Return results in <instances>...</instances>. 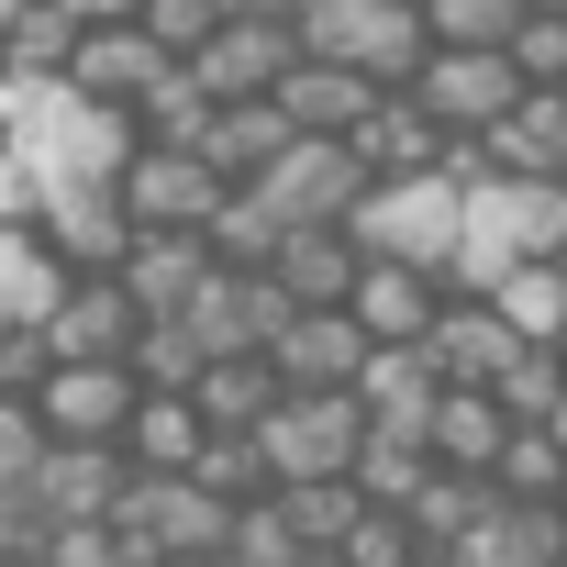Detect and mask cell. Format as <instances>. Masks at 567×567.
<instances>
[{
	"label": "cell",
	"instance_id": "39",
	"mask_svg": "<svg viewBox=\"0 0 567 567\" xmlns=\"http://www.w3.org/2000/svg\"><path fill=\"white\" fill-rule=\"evenodd\" d=\"M423 23H434V45H512L523 34V0H423Z\"/></svg>",
	"mask_w": 567,
	"mask_h": 567
},
{
	"label": "cell",
	"instance_id": "41",
	"mask_svg": "<svg viewBox=\"0 0 567 567\" xmlns=\"http://www.w3.org/2000/svg\"><path fill=\"white\" fill-rule=\"evenodd\" d=\"M45 456H56L45 401H0V489H34V478H45Z\"/></svg>",
	"mask_w": 567,
	"mask_h": 567
},
{
	"label": "cell",
	"instance_id": "47",
	"mask_svg": "<svg viewBox=\"0 0 567 567\" xmlns=\"http://www.w3.org/2000/svg\"><path fill=\"white\" fill-rule=\"evenodd\" d=\"M45 567H145V556L123 545V523H56V545H45Z\"/></svg>",
	"mask_w": 567,
	"mask_h": 567
},
{
	"label": "cell",
	"instance_id": "3",
	"mask_svg": "<svg viewBox=\"0 0 567 567\" xmlns=\"http://www.w3.org/2000/svg\"><path fill=\"white\" fill-rule=\"evenodd\" d=\"M256 200L290 223V234H312V223H368V200H379V178H368V156L357 145H323V134H301L290 156H278L267 178H256Z\"/></svg>",
	"mask_w": 567,
	"mask_h": 567
},
{
	"label": "cell",
	"instance_id": "26",
	"mask_svg": "<svg viewBox=\"0 0 567 567\" xmlns=\"http://www.w3.org/2000/svg\"><path fill=\"white\" fill-rule=\"evenodd\" d=\"M123 456H134L145 478H189V467L212 456V423H200V401H178V390H145V412H134Z\"/></svg>",
	"mask_w": 567,
	"mask_h": 567
},
{
	"label": "cell",
	"instance_id": "58",
	"mask_svg": "<svg viewBox=\"0 0 567 567\" xmlns=\"http://www.w3.org/2000/svg\"><path fill=\"white\" fill-rule=\"evenodd\" d=\"M556 267H567V256H556Z\"/></svg>",
	"mask_w": 567,
	"mask_h": 567
},
{
	"label": "cell",
	"instance_id": "52",
	"mask_svg": "<svg viewBox=\"0 0 567 567\" xmlns=\"http://www.w3.org/2000/svg\"><path fill=\"white\" fill-rule=\"evenodd\" d=\"M523 12H567V0H523Z\"/></svg>",
	"mask_w": 567,
	"mask_h": 567
},
{
	"label": "cell",
	"instance_id": "10",
	"mask_svg": "<svg viewBox=\"0 0 567 567\" xmlns=\"http://www.w3.org/2000/svg\"><path fill=\"white\" fill-rule=\"evenodd\" d=\"M445 278L434 267H412V256H368V278H357V323H368V346H434V323H445Z\"/></svg>",
	"mask_w": 567,
	"mask_h": 567
},
{
	"label": "cell",
	"instance_id": "35",
	"mask_svg": "<svg viewBox=\"0 0 567 567\" xmlns=\"http://www.w3.org/2000/svg\"><path fill=\"white\" fill-rule=\"evenodd\" d=\"M489 512H501V489H489V478H456V467H434V489L412 501V534H423V545H467Z\"/></svg>",
	"mask_w": 567,
	"mask_h": 567
},
{
	"label": "cell",
	"instance_id": "38",
	"mask_svg": "<svg viewBox=\"0 0 567 567\" xmlns=\"http://www.w3.org/2000/svg\"><path fill=\"white\" fill-rule=\"evenodd\" d=\"M134 379H145V390H178V401H189V390L212 379V346H200L189 323H145V346H134Z\"/></svg>",
	"mask_w": 567,
	"mask_h": 567
},
{
	"label": "cell",
	"instance_id": "31",
	"mask_svg": "<svg viewBox=\"0 0 567 567\" xmlns=\"http://www.w3.org/2000/svg\"><path fill=\"white\" fill-rule=\"evenodd\" d=\"M212 112H223V90L200 79V68H167L145 101H134V123H145V145H200L212 134Z\"/></svg>",
	"mask_w": 567,
	"mask_h": 567
},
{
	"label": "cell",
	"instance_id": "19",
	"mask_svg": "<svg viewBox=\"0 0 567 567\" xmlns=\"http://www.w3.org/2000/svg\"><path fill=\"white\" fill-rule=\"evenodd\" d=\"M512 357H523V334H512L501 301H445V323H434V368H445V390H501Z\"/></svg>",
	"mask_w": 567,
	"mask_h": 567
},
{
	"label": "cell",
	"instance_id": "57",
	"mask_svg": "<svg viewBox=\"0 0 567 567\" xmlns=\"http://www.w3.org/2000/svg\"><path fill=\"white\" fill-rule=\"evenodd\" d=\"M556 512H567V501H556Z\"/></svg>",
	"mask_w": 567,
	"mask_h": 567
},
{
	"label": "cell",
	"instance_id": "14",
	"mask_svg": "<svg viewBox=\"0 0 567 567\" xmlns=\"http://www.w3.org/2000/svg\"><path fill=\"white\" fill-rule=\"evenodd\" d=\"M290 68H301V34H290V23H256V12H234V23L212 34V56H200V79H212L223 101H278Z\"/></svg>",
	"mask_w": 567,
	"mask_h": 567
},
{
	"label": "cell",
	"instance_id": "12",
	"mask_svg": "<svg viewBox=\"0 0 567 567\" xmlns=\"http://www.w3.org/2000/svg\"><path fill=\"white\" fill-rule=\"evenodd\" d=\"M267 278H278L301 312H346L357 278H368V234H357V223H312V234H290V245L267 256Z\"/></svg>",
	"mask_w": 567,
	"mask_h": 567
},
{
	"label": "cell",
	"instance_id": "49",
	"mask_svg": "<svg viewBox=\"0 0 567 567\" xmlns=\"http://www.w3.org/2000/svg\"><path fill=\"white\" fill-rule=\"evenodd\" d=\"M79 23H145V0H79Z\"/></svg>",
	"mask_w": 567,
	"mask_h": 567
},
{
	"label": "cell",
	"instance_id": "36",
	"mask_svg": "<svg viewBox=\"0 0 567 567\" xmlns=\"http://www.w3.org/2000/svg\"><path fill=\"white\" fill-rule=\"evenodd\" d=\"M368 23H379V0H301V56L312 68H357V45H368Z\"/></svg>",
	"mask_w": 567,
	"mask_h": 567
},
{
	"label": "cell",
	"instance_id": "29",
	"mask_svg": "<svg viewBox=\"0 0 567 567\" xmlns=\"http://www.w3.org/2000/svg\"><path fill=\"white\" fill-rule=\"evenodd\" d=\"M79 45H90V23H79V0H34V12L0 34V56H12V79H68L79 68Z\"/></svg>",
	"mask_w": 567,
	"mask_h": 567
},
{
	"label": "cell",
	"instance_id": "4",
	"mask_svg": "<svg viewBox=\"0 0 567 567\" xmlns=\"http://www.w3.org/2000/svg\"><path fill=\"white\" fill-rule=\"evenodd\" d=\"M357 234H368V256H412V267L445 278V267L467 256V189H456L445 167H434V178H390Z\"/></svg>",
	"mask_w": 567,
	"mask_h": 567
},
{
	"label": "cell",
	"instance_id": "25",
	"mask_svg": "<svg viewBox=\"0 0 567 567\" xmlns=\"http://www.w3.org/2000/svg\"><path fill=\"white\" fill-rule=\"evenodd\" d=\"M357 401H368V423H423V434H434V401H445L434 346H379L368 379H357Z\"/></svg>",
	"mask_w": 567,
	"mask_h": 567
},
{
	"label": "cell",
	"instance_id": "7",
	"mask_svg": "<svg viewBox=\"0 0 567 567\" xmlns=\"http://www.w3.org/2000/svg\"><path fill=\"white\" fill-rule=\"evenodd\" d=\"M34 234H45V256H56L68 278H123V256L145 245V223H134V212H123V189H101V178L56 189V212H45Z\"/></svg>",
	"mask_w": 567,
	"mask_h": 567
},
{
	"label": "cell",
	"instance_id": "48",
	"mask_svg": "<svg viewBox=\"0 0 567 567\" xmlns=\"http://www.w3.org/2000/svg\"><path fill=\"white\" fill-rule=\"evenodd\" d=\"M45 545H56L45 501H34V489H0V567H23V556H45Z\"/></svg>",
	"mask_w": 567,
	"mask_h": 567
},
{
	"label": "cell",
	"instance_id": "5",
	"mask_svg": "<svg viewBox=\"0 0 567 567\" xmlns=\"http://www.w3.org/2000/svg\"><path fill=\"white\" fill-rule=\"evenodd\" d=\"M223 200H234V178H223L200 145H145V156L123 167V212H134L145 234H212Z\"/></svg>",
	"mask_w": 567,
	"mask_h": 567
},
{
	"label": "cell",
	"instance_id": "23",
	"mask_svg": "<svg viewBox=\"0 0 567 567\" xmlns=\"http://www.w3.org/2000/svg\"><path fill=\"white\" fill-rule=\"evenodd\" d=\"M423 489H434V434H423V423H368L357 501H368V512H412Z\"/></svg>",
	"mask_w": 567,
	"mask_h": 567
},
{
	"label": "cell",
	"instance_id": "56",
	"mask_svg": "<svg viewBox=\"0 0 567 567\" xmlns=\"http://www.w3.org/2000/svg\"><path fill=\"white\" fill-rule=\"evenodd\" d=\"M23 567H45V556H23Z\"/></svg>",
	"mask_w": 567,
	"mask_h": 567
},
{
	"label": "cell",
	"instance_id": "32",
	"mask_svg": "<svg viewBox=\"0 0 567 567\" xmlns=\"http://www.w3.org/2000/svg\"><path fill=\"white\" fill-rule=\"evenodd\" d=\"M489 301L512 312V334H523V346H567V267H556V256L512 267V278H501Z\"/></svg>",
	"mask_w": 567,
	"mask_h": 567
},
{
	"label": "cell",
	"instance_id": "46",
	"mask_svg": "<svg viewBox=\"0 0 567 567\" xmlns=\"http://www.w3.org/2000/svg\"><path fill=\"white\" fill-rule=\"evenodd\" d=\"M512 68H523L534 90H567V12H523V34H512Z\"/></svg>",
	"mask_w": 567,
	"mask_h": 567
},
{
	"label": "cell",
	"instance_id": "17",
	"mask_svg": "<svg viewBox=\"0 0 567 567\" xmlns=\"http://www.w3.org/2000/svg\"><path fill=\"white\" fill-rule=\"evenodd\" d=\"M445 145H456V134L423 112V90H379V112L357 123V156H368V178H379V189H390V178H434V167H445Z\"/></svg>",
	"mask_w": 567,
	"mask_h": 567
},
{
	"label": "cell",
	"instance_id": "44",
	"mask_svg": "<svg viewBox=\"0 0 567 567\" xmlns=\"http://www.w3.org/2000/svg\"><path fill=\"white\" fill-rule=\"evenodd\" d=\"M334 567H423V534H412V512H357V534L334 545Z\"/></svg>",
	"mask_w": 567,
	"mask_h": 567
},
{
	"label": "cell",
	"instance_id": "20",
	"mask_svg": "<svg viewBox=\"0 0 567 567\" xmlns=\"http://www.w3.org/2000/svg\"><path fill=\"white\" fill-rule=\"evenodd\" d=\"M278 112H290V134H323V145H357V123L379 112V79L368 68H290V90H278Z\"/></svg>",
	"mask_w": 567,
	"mask_h": 567
},
{
	"label": "cell",
	"instance_id": "22",
	"mask_svg": "<svg viewBox=\"0 0 567 567\" xmlns=\"http://www.w3.org/2000/svg\"><path fill=\"white\" fill-rule=\"evenodd\" d=\"M290 145H301V134H290V112H278V101H223V112H212V134H200V156H212L234 189H256Z\"/></svg>",
	"mask_w": 567,
	"mask_h": 567
},
{
	"label": "cell",
	"instance_id": "16",
	"mask_svg": "<svg viewBox=\"0 0 567 567\" xmlns=\"http://www.w3.org/2000/svg\"><path fill=\"white\" fill-rule=\"evenodd\" d=\"M178 56L145 34V23H90V45H79V68H68V90L79 101H112V112H134L156 79H167Z\"/></svg>",
	"mask_w": 567,
	"mask_h": 567
},
{
	"label": "cell",
	"instance_id": "33",
	"mask_svg": "<svg viewBox=\"0 0 567 567\" xmlns=\"http://www.w3.org/2000/svg\"><path fill=\"white\" fill-rule=\"evenodd\" d=\"M489 401H501L523 434H545V423L567 412V346H523V357L501 368V390H489Z\"/></svg>",
	"mask_w": 567,
	"mask_h": 567
},
{
	"label": "cell",
	"instance_id": "15",
	"mask_svg": "<svg viewBox=\"0 0 567 567\" xmlns=\"http://www.w3.org/2000/svg\"><path fill=\"white\" fill-rule=\"evenodd\" d=\"M368 357H379V346H368V323H357V312H301L290 334L267 346V368L290 379V390H357V379H368Z\"/></svg>",
	"mask_w": 567,
	"mask_h": 567
},
{
	"label": "cell",
	"instance_id": "55",
	"mask_svg": "<svg viewBox=\"0 0 567 567\" xmlns=\"http://www.w3.org/2000/svg\"><path fill=\"white\" fill-rule=\"evenodd\" d=\"M401 12H423V0H401Z\"/></svg>",
	"mask_w": 567,
	"mask_h": 567
},
{
	"label": "cell",
	"instance_id": "21",
	"mask_svg": "<svg viewBox=\"0 0 567 567\" xmlns=\"http://www.w3.org/2000/svg\"><path fill=\"white\" fill-rule=\"evenodd\" d=\"M512 434H523V423H512L489 390H445V401H434V467H456V478H501Z\"/></svg>",
	"mask_w": 567,
	"mask_h": 567
},
{
	"label": "cell",
	"instance_id": "53",
	"mask_svg": "<svg viewBox=\"0 0 567 567\" xmlns=\"http://www.w3.org/2000/svg\"><path fill=\"white\" fill-rule=\"evenodd\" d=\"M545 434H556V445H567V412H556V423H545Z\"/></svg>",
	"mask_w": 567,
	"mask_h": 567
},
{
	"label": "cell",
	"instance_id": "50",
	"mask_svg": "<svg viewBox=\"0 0 567 567\" xmlns=\"http://www.w3.org/2000/svg\"><path fill=\"white\" fill-rule=\"evenodd\" d=\"M234 12H256V23H301V0H234Z\"/></svg>",
	"mask_w": 567,
	"mask_h": 567
},
{
	"label": "cell",
	"instance_id": "18",
	"mask_svg": "<svg viewBox=\"0 0 567 567\" xmlns=\"http://www.w3.org/2000/svg\"><path fill=\"white\" fill-rule=\"evenodd\" d=\"M123 489H134V456H123V445H56V456H45V478H34L45 523H112V512H123Z\"/></svg>",
	"mask_w": 567,
	"mask_h": 567
},
{
	"label": "cell",
	"instance_id": "11",
	"mask_svg": "<svg viewBox=\"0 0 567 567\" xmlns=\"http://www.w3.org/2000/svg\"><path fill=\"white\" fill-rule=\"evenodd\" d=\"M212 278H223V245H212V234H145V245L123 256V290L145 301V323H189Z\"/></svg>",
	"mask_w": 567,
	"mask_h": 567
},
{
	"label": "cell",
	"instance_id": "42",
	"mask_svg": "<svg viewBox=\"0 0 567 567\" xmlns=\"http://www.w3.org/2000/svg\"><path fill=\"white\" fill-rule=\"evenodd\" d=\"M212 245H223V267H267L278 245H290V223H278L256 189H234V200H223V223H212Z\"/></svg>",
	"mask_w": 567,
	"mask_h": 567
},
{
	"label": "cell",
	"instance_id": "27",
	"mask_svg": "<svg viewBox=\"0 0 567 567\" xmlns=\"http://www.w3.org/2000/svg\"><path fill=\"white\" fill-rule=\"evenodd\" d=\"M189 401H200V423H212V434H267V412L290 401V379H278L267 357H212V379H200Z\"/></svg>",
	"mask_w": 567,
	"mask_h": 567
},
{
	"label": "cell",
	"instance_id": "43",
	"mask_svg": "<svg viewBox=\"0 0 567 567\" xmlns=\"http://www.w3.org/2000/svg\"><path fill=\"white\" fill-rule=\"evenodd\" d=\"M489 489H501V501H567V445H556V434H512V456H501Z\"/></svg>",
	"mask_w": 567,
	"mask_h": 567
},
{
	"label": "cell",
	"instance_id": "45",
	"mask_svg": "<svg viewBox=\"0 0 567 567\" xmlns=\"http://www.w3.org/2000/svg\"><path fill=\"white\" fill-rule=\"evenodd\" d=\"M56 379V334L45 323H0V401H45Z\"/></svg>",
	"mask_w": 567,
	"mask_h": 567
},
{
	"label": "cell",
	"instance_id": "28",
	"mask_svg": "<svg viewBox=\"0 0 567 567\" xmlns=\"http://www.w3.org/2000/svg\"><path fill=\"white\" fill-rule=\"evenodd\" d=\"M501 178H567V90H523V112L489 134Z\"/></svg>",
	"mask_w": 567,
	"mask_h": 567
},
{
	"label": "cell",
	"instance_id": "34",
	"mask_svg": "<svg viewBox=\"0 0 567 567\" xmlns=\"http://www.w3.org/2000/svg\"><path fill=\"white\" fill-rule=\"evenodd\" d=\"M189 478H200L223 512H256V501H278V467H267V445H256V434H212V456H200Z\"/></svg>",
	"mask_w": 567,
	"mask_h": 567
},
{
	"label": "cell",
	"instance_id": "1",
	"mask_svg": "<svg viewBox=\"0 0 567 567\" xmlns=\"http://www.w3.org/2000/svg\"><path fill=\"white\" fill-rule=\"evenodd\" d=\"M267 467H278V489H323V478H357V456H368V401L357 390H290L267 412Z\"/></svg>",
	"mask_w": 567,
	"mask_h": 567
},
{
	"label": "cell",
	"instance_id": "40",
	"mask_svg": "<svg viewBox=\"0 0 567 567\" xmlns=\"http://www.w3.org/2000/svg\"><path fill=\"white\" fill-rule=\"evenodd\" d=\"M223 23H234V0H145V34H156V45H167L178 68H200Z\"/></svg>",
	"mask_w": 567,
	"mask_h": 567
},
{
	"label": "cell",
	"instance_id": "9",
	"mask_svg": "<svg viewBox=\"0 0 567 567\" xmlns=\"http://www.w3.org/2000/svg\"><path fill=\"white\" fill-rule=\"evenodd\" d=\"M56 368H134L145 346V301L123 290V278H68V301H56Z\"/></svg>",
	"mask_w": 567,
	"mask_h": 567
},
{
	"label": "cell",
	"instance_id": "8",
	"mask_svg": "<svg viewBox=\"0 0 567 567\" xmlns=\"http://www.w3.org/2000/svg\"><path fill=\"white\" fill-rule=\"evenodd\" d=\"M290 323H301V301L278 290L267 267H223L212 290H200V312H189V334H200L212 357H267V346L290 334Z\"/></svg>",
	"mask_w": 567,
	"mask_h": 567
},
{
	"label": "cell",
	"instance_id": "24",
	"mask_svg": "<svg viewBox=\"0 0 567 567\" xmlns=\"http://www.w3.org/2000/svg\"><path fill=\"white\" fill-rule=\"evenodd\" d=\"M456 556H467V567H567V512H556V501H501Z\"/></svg>",
	"mask_w": 567,
	"mask_h": 567
},
{
	"label": "cell",
	"instance_id": "13",
	"mask_svg": "<svg viewBox=\"0 0 567 567\" xmlns=\"http://www.w3.org/2000/svg\"><path fill=\"white\" fill-rule=\"evenodd\" d=\"M134 412H145V379H134V368H56V379H45L56 445H123Z\"/></svg>",
	"mask_w": 567,
	"mask_h": 567
},
{
	"label": "cell",
	"instance_id": "37",
	"mask_svg": "<svg viewBox=\"0 0 567 567\" xmlns=\"http://www.w3.org/2000/svg\"><path fill=\"white\" fill-rule=\"evenodd\" d=\"M223 567H312V545H301L290 501H256V512H234V545H223Z\"/></svg>",
	"mask_w": 567,
	"mask_h": 567
},
{
	"label": "cell",
	"instance_id": "51",
	"mask_svg": "<svg viewBox=\"0 0 567 567\" xmlns=\"http://www.w3.org/2000/svg\"><path fill=\"white\" fill-rule=\"evenodd\" d=\"M423 567H467V556H456V545H423Z\"/></svg>",
	"mask_w": 567,
	"mask_h": 567
},
{
	"label": "cell",
	"instance_id": "6",
	"mask_svg": "<svg viewBox=\"0 0 567 567\" xmlns=\"http://www.w3.org/2000/svg\"><path fill=\"white\" fill-rule=\"evenodd\" d=\"M523 68H512V45L489 56V45H434V68H423V112L445 123V134H501L512 112H523Z\"/></svg>",
	"mask_w": 567,
	"mask_h": 567
},
{
	"label": "cell",
	"instance_id": "54",
	"mask_svg": "<svg viewBox=\"0 0 567 567\" xmlns=\"http://www.w3.org/2000/svg\"><path fill=\"white\" fill-rule=\"evenodd\" d=\"M0 156H12V123H0Z\"/></svg>",
	"mask_w": 567,
	"mask_h": 567
},
{
	"label": "cell",
	"instance_id": "30",
	"mask_svg": "<svg viewBox=\"0 0 567 567\" xmlns=\"http://www.w3.org/2000/svg\"><path fill=\"white\" fill-rule=\"evenodd\" d=\"M68 267L45 256V234H0V323H56Z\"/></svg>",
	"mask_w": 567,
	"mask_h": 567
},
{
	"label": "cell",
	"instance_id": "2",
	"mask_svg": "<svg viewBox=\"0 0 567 567\" xmlns=\"http://www.w3.org/2000/svg\"><path fill=\"white\" fill-rule=\"evenodd\" d=\"M112 523H123V545L145 567H223V545H234V512L200 478H145V467H134V489H123Z\"/></svg>",
	"mask_w": 567,
	"mask_h": 567
}]
</instances>
